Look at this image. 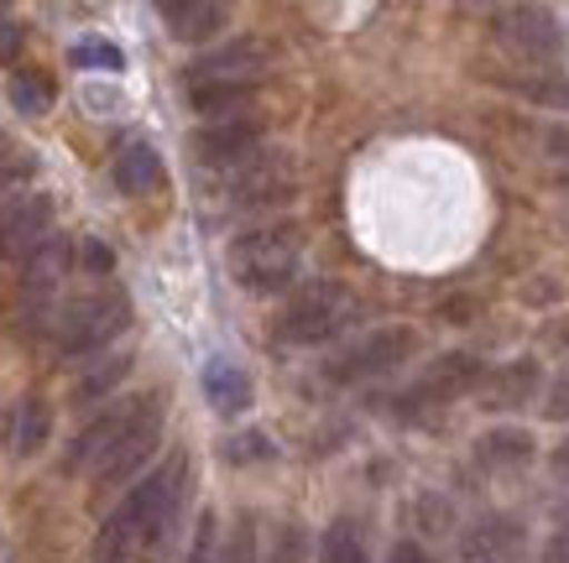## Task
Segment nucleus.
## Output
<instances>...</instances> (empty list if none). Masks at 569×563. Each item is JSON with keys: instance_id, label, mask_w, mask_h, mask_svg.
I'll return each instance as SVG.
<instances>
[{"instance_id": "obj_21", "label": "nucleus", "mask_w": 569, "mask_h": 563, "mask_svg": "<svg viewBox=\"0 0 569 563\" xmlns=\"http://www.w3.org/2000/svg\"><path fill=\"white\" fill-rule=\"evenodd\" d=\"M538 386V365L533 360H518V365H507V371L491 375V392H486V408H518L528 402Z\"/></svg>"}, {"instance_id": "obj_14", "label": "nucleus", "mask_w": 569, "mask_h": 563, "mask_svg": "<svg viewBox=\"0 0 569 563\" xmlns=\"http://www.w3.org/2000/svg\"><path fill=\"white\" fill-rule=\"evenodd\" d=\"M131 408H137V396H131V402H116L110 412H100V418H94V423H89L84 433L73 439L69 470H94V464H100L104 454L116 449V439L126 433V423H131Z\"/></svg>"}, {"instance_id": "obj_4", "label": "nucleus", "mask_w": 569, "mask_h": 563, "mask_svg": "<svg viewBox=\"0 0 569 563\" xmlns=\"http://www.w3.org/2000/svg\"><path fill=\"white\" fill-rule=\"evenodd\" d=\"M356 292L346 282H309V288L293 292V303L282 308V319H277V334L288 344H325L335 334H346L356 324Z\"/></svg>"}, {"instance_id": "obj_15", "label": "nucleus", "mask_w": 569, "mask_h": 563, "mask_svg": "<svg viewBox=\"0 0 569 563\" xmlns=\"http://www.w3.org/2000/svg\"><path fill=\"white\" fill-rule=\"evenodd\" d=\"M162 21L178 42H209L214 32L230 27V6H220V0H168Z\"/></svg>"}, {"instance_id": "obj_9", "label": "nucleus", "mask_w": 569, "mask_h": 563, "mask_svg": "<svg viewBox=\"0 0 569 563\" xmlns=\"http://www.w3.org/2000/svg\"><path fill=\"white\" fill-rule=\"evenodd\" d=\"M261 147V120L257 115H230V120H204V131L193 137V152L209 168H236Z\"/></svg>"}, {"instance_id": "obj_26", "label": "nucleus", "mask_w": 569, "mask_h": 563, "mask_svg": "<svg viewBox=\"0 0 569 563\" xmlns=\"http://www.w3.org/2000/svg\"><path fill=\"white\" fill-rule=\"evenodd\" d=\"M32 168H37V162H32V152H27V147H17L11 137H0V188H6V183H21V178H27Z\"/></svg>"}, {"instance_id": "obj_28", "label": "nucleus", "mask_w": 569, "mask_h": 563, "mask_svg": "<svg viewBox=\"0 0 569 563\" xmlns=\"http://www.w3.org/2000/svg\"><path fill=\"white\" fill-rule=\"evenodd\" d=\"M224 454H230V460H251V454H257V460H267V454H272V444H267L261 433H241V439H236V449H224Z\"/></svg>"}, {"instance_id": "obj_32", "label": "nucleus", "mask_w": 569, "mask_h": 563, "mask_svg": "<svg viewBox=\"0 0 569 563\" xmlns=\"http://www.w3.org/2000/svg\"><path fill=\"white\" fill-rule=\"evenodd\" d=\"M230 563H251V527L236 532V547H230Z\"/></svg>"}, {"instance_id": "obj_12", "label": "nucleus", "mask_w": 569, "mask_h": 563, "mask_svg": "<svg viewBox=\"0 0 569 563\" xmlns=\"http://www.w3.org/2000/svg\"><path fill=\"white\" fill-rule=\"evenodd\" d=\"M48 235H52V199L48 193H21V199H11L6 220H0V240H6V251L32 257Z\"/></svg>"}, {"instance_id": "obj_3", "label": "nucleus", "mask_w": 569, "mask_h": 563, "mask_svg": "<svg viewBox=\"0 0 569 563\" xmlns=\"http://www.w3.org/2000/svg\"><path fill=\"white\" fill-rule=\"evenodd\" d=\"M126 324H131V298L121 288H104V292H89V298H73V303L52 308V344L63 355H94Z\"/></svg>"}, {"instance_id": "obj_8", "label": "nucleus", "mask_w": 569, "mask_h": 563, "mask_svg": "<svg viewBox=\"0 0 569 563\" xmlns=\"http://www.w3.org/2000/svg\"><path fill=\"white\" fill-rule=\"evenodd\" d=\"M272 63V48L261 42V37H241V42H230V48L209 52L189 69V89L199 84H251L257 89V73Z\"/></svg>"}, {"instance_id": "obj_27", "label": "nucleus", "mask_w": 569, "mask_h": 563, "mask_svg": "<svg viewBox=\"0 0 569 563\" xmlns=\"http://www.w3.org/2000/svg\"><path fill=\"white\" fill-rule=\"evenodd\" d=\"M267 563H309V543H303V532H298V527L277 532V543H272V553H267Z\"/></svg>"}, {"instance_id": "obj_25", "label": "nucleus", "mask_w": 569, "mask_h": 563, "mask_svg": "<svg viewBox=\"0 0 569 563\" xmlns=\"http://www.w3.org/2000/svg\"><path fill=\"white\" fill-rule=\"evenodd\" d=\"M126 375H131V360H126V355H110L104 365H94V371L79 381V402H100L104 392H116V386H121Z\"/></svg>"}, {"instance_id": "obj_33", "label": "nucleus", "mask_w": 569, "mask_h": 563, "mask_svg": "<svg viewBox=\"0 0 569 563\" xmlns=\"http://www.w3.org/2000/svg\"><path fill=\"white\" fill-rule=\"evenodd\" d=\"M84 261H89V267H94V272H110V251H104V245H89V251H84Z\"/></svg>"}, {"instance_id": "obj_1", "label": "nucleus", "mask_w": 569, "mask_h": 563, "mask_svg": "<svg viewBox=\"0 0 569 563\" xmlns=\"http://www.w3.org/2000/svg\"><path fill=\"white\" fill-rule=\"evenodd\" d=\"M183 491H189V454H173L162 470L137 480L131 495L104 516L100 537H94V563H126L141 543H162L183 506Z\"/></svg>"}, {"instance_id": "obj_11", "label": "nucleus", "mask_w": 569, "mask_h": 563, "mask_svg": "<svg viewBox=\"0 0 569 563\" xmlns=\"http://www.w3.org/2000/svg\"><path fill=\"white\" fill-rule=\"evenodd\" d=\"M69 261H73L69 235H48V240H42V245L32 251V257H27V267H21V292H27V308H32V313H42L52 292L63 288V277H69Z\"/></svg>"}, {"instance_id": "obj_29", "label": "nucleus", "mask_w": 569, "mask_h": 563, "mask_svg": "<svg viewBox=\"0 0 569 563\" xmlns=\"http://www.w3.org/2000/svg\"><path fill=\"white\" fill-rule=\"evenodd\" d=\"M528 100H543V104H565L569 110V84H522Z\"/></svg>"}, {"instance_id": "obj_18", "label": "nucleus", "mask_w": 569, "mask_h": 563, "mask_svg": "<svg viewBox=\"0 0 569 563\" xmlns=\"http://www.w3.org/2000/svg\"><path fill=\"white\" fill-rule=\"evenodd\" d=\"M189 100L204 120H230V115H246V110H251L257 89L251 84H199V89H189Z\"/></svg>"}, {"instance_id": "obj_10", "label": "nucleus", "mask_w": 569, "mask_h": 563, "mask_svg": "<svg viewBox=\"0 0 569 563\" xmlns=\"http://www.w3.org/2000/svg\"><path fill=\"white\" fill-rule=\"evenodd\" d=\"M481 381H486V365L476 355H439L429 365V375H423V381H418L402 402H408V408H423V402H449V396L476 392Z\"/></svg>"}, {"instance_id": "obj_13", "label": "nucleus", "mask_w": 569, "mask_h": 563, "mask_svg": "<svg viewBox=\"0 0 569 563\" xmlns=\"http://www.w3.org/2000/svg\"><path fill=\"white\" fill-rule=\"evenodd\" d=\"M501 21H507V42L522 48L528 58H553V52L565 48V27L543 6H518V11H507Z\"/></svg>"}, {"instance_id": "obj_34", "label": "nucleus", "mask_w": 569, "mask_h": 563, "mask_svg": "<svg viewBox=\"0 0 569 563\" xmlns=\"http://www.w3.org/2000/svg\"><path fill=\"white\" fill-rule=\"evenodd\" d=\"M549 147H553V152H559V157H569V131H553V137H549Z\"/></svg>"}, {"instance_id": "obj_31", "label": "nucleus", "mask_w": 569, "mask_h": 563, "mask_svg": "<svg viewBox=\"0 0 569 563\" xmlns=\"http://www.w3.org/2000/svg\"><path fill=\"white\" fill-rule=\"evenodd\" d=\"M387 563H429V553H423L418 543H397L392 553H387Z\"/></svg>"}, {"instance_id": "obj_6", "label": "nucleus", "mask_w": 569, "mask_h": 563, "mask_svg": "<svg viewBox=\"0 0 569 563\" xmlns=\"http://www.w3.org/2000/svg\"><path fill=\"white\" fill-rule=\"evenodd\" d=\"M413 350H418V334L408 324L377 329V334H366L361 344H350L346 355L329 365V375H335V381H371V375H381V371H397Z\"/></svg>"}, {"instance_id": "obj_22", "label": "nucleus", "mask_w": 569, "mask_h": 563, "mask_svg": "<svg viewBox=\"0 0 569 563\" xmlns=\"http://www.w3.org/2000/svg\"><path fill=\"white\" fill-rule=\"evenodd\" d=\"M319 563H371L366 559V543L356 522H329L325 527V543H319Z\"/></svg>"}, {"instance_id": "obj_17", "label": "nucleus", "mask_w": 569, "mask_h": 563, "mask_svg": "<svg viewBox=\"0 0 569 563\" xmlns=\"http://www.w3.org/2000/svg\"><path fill=\"white\" fill-rule=\"evenodd\" d=\"M204 396H209V408H214V412L236 418V412L251 408V375H246L236 360L214 355L204 365Z\"/></svg>"}, {"instance_id": "obj_19", "label": "nucleus", "mask_w": 569, "mask_h": 563, "mask_svg": "<svg viewBox=\"0 0 569 563\" xmlns=\"http://www.w3.org/2000/svg\"><path fill=\"white\" fill-rule=\"evenodd\" d=\"M48 433H52V408L42 402V396H21L17 428H11V444H17V454H37V449L48 444Z\"/></svg>"}, {"instance_id": "obj_23", "label": "nucleus", "mask_w": 569, "mask_h": 563, "mask_svg": "<svg viewBox=\"0 0 569 563\" xmlns=\"http://www.w3.org/2000/svg\"><path fill=\"white\" fill-rule=\"evenodd\" d=\"M11 104H17L21 115H48V110H52V84H48V73L21 69L17 79H11Z\"/></svg>"}, {"instance_id": "obj_30", "label": "nucleus", "mask_w": 569, "mask_h": 563, "mask_svg": "<svg viewBox=\"0 0 569 563\" xmlns=\"http://www.w3.org/2000/svg\"><path fill=\"white\" fill-rule=\"evenodd\" d=\"M17 52H21V27L0 17V58H17Z\"/></svg>"}, {"instance_id": "obj_5", "label": "nucleus", "mask_w": 569, "mask_h": 563, "mask_svg": "<svg viewBox=\"0 0 569 563\" xmlns=\"http://www.w3.org/2000/svg\"><path fill=\"white\" fill-rule=\"evenodd\" d=\"M157 439H162V396H137V408H131V423H126V433L116 439V449H110V454L94 464V485H100V491H110V485L131 480L141 464L152 460Z\"/></svg>"}, {"instance_id": "obj_2", "label": "nucleus", "mask_w": 569, "mask_h": 563, "mask_svg": "<svg viewBox=\"0 0 569 563\" xmlns=\"http://www.w3.org/2000/svg\"><path fill=\"white\" fill-rule=\"evenodd\" d=\"M303 267V230L298 224H267L230 245V277L246 292H282Z\"/></svg>"}, {"instance_id": "obj_16", "label": "nucleus", "mask_w": 569, "mask_h": 563, "mask_svg": "<svg viewBox=\"0 0 569 563\" xmlns=\"http://www.w3.org/2000/svg\"><path fill=\"white\" fill-rule=\"evenodd\" d=\"M110 178H116V188H121V193L141 199V193L162 188V157H157L152 141H126L121 152H116V168H110Z\"/></svg>"}, {"instance_id": "obj_7", "label": "nucleus", "mask_w": 569, "mask_h": 563, "mask_svg": "<svg viewBox=\"0 0 569 563\" xmlns=\"http://www.w3.org/2000/svg\"><path fill=\"white\" fill-rule=\"evenodd\" d=\"M288 188H293V168L272 152H251L230 168V204L236 209L277 204V199H288Z\"/></svg>"}, {"instance_id": "obj_20", "label": "nucleus", "mask_w": 569, "mask_h": 563, "mask_svg": "<svg viewBox=\"0 0 569 563\" xmlns=\"http://www.w3.org/2000/svg\"><path fill=\"white\" fill-rule=\"evenodd\" d=\"M481 464H497V470H507V464H528L533 460V433L528 428H497V433H486L481 439Z\"/></svg>"}, {"instance_id": "obj_24", "label": "nucleus", "mask_w": 569, "mask_h": 563, "mask_svg": "<svg viewBox=\"0 0 569 563\" xmlns=\"http://www.w3.org/2000/svg\"><path fill=\"white\" fill-rule=\"evenodd\" d=\"M69 63L73 69H100V73H121L126 69L121 48H116V42H104V37H84V42H73Z\"/></svg>"}]
</instances>
